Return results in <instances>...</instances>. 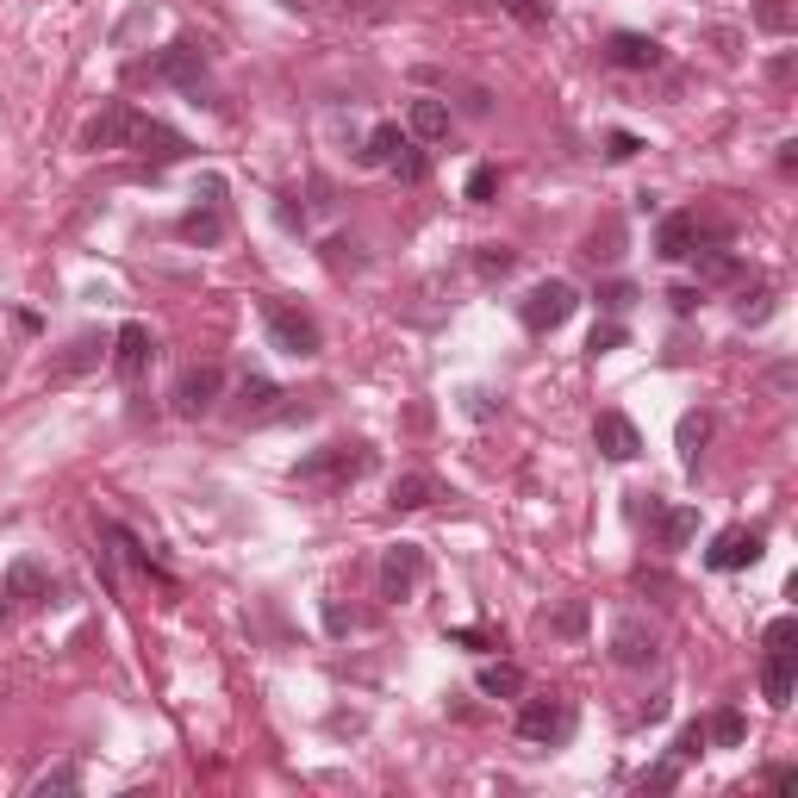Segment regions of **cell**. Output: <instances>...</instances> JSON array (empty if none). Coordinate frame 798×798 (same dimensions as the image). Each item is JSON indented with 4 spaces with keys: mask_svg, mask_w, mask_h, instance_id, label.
<instances>
[{
    "mask_svg": "<svg viewBox=\"0 0 798 798\" xmlns=\"http://www.w3.org/2000/svg\"><path fill=\"white\" fill-rule=\"evenodd\" d=\"M374 468V449L369 443H324L312 455H299L294 480L299 487H319V493H344L349 480H362Z\"/></svg>",
    "mask_w": 798,
    "mask_h": 798,
    "instance_id": "1",
    "label": "cell"
},
{
    "mask_svg": "<svg viewBox=\"0 0 798 798\" xmlns=\"http://www.w3.org/2000/svg\"><path fill=\"white\" fill-rule=\"evenodd\" d=\"M262 324H269V344L281 349V356H294V362H306V356L324 349L319 319L299 312V306H287V299H269V306H262Z\"/></svg>",
    "mask_w": 798,
    "mask_h": 798,
    "instance_id": "2",
    "label": "cell"
},
{
    "mask_svg": "<svg viewBox=\"0 0 798 798\" xmlns=\"http://www.w3.org/2000/svg\"><path fill=\"white\" fill-rule=\"evenodd\" d=\"M138 75L169 81V88H181V94H206V50L188 44V38H175L169 50H156L150 63H138Z\"/></svg>",
    "mask_w": 798,
    "mask_h": 798,
    "instance_id": "3",
    "label": "cell"
},
{
    "mask_svg": "<svg viewBox=\"0 0 798 798\" xmlns=\"http://www.w3.org/2000/svg\"><path fill=\"white\" fill-rule=\"evenodd\" d=\"M574 312H580V294H574L568 281H537V287L518 299L524 331H537V337H543V331H562Z\"/></svg>",
    "mask_w": 798,
    "mask_h": 798,
    "instance_id": "4",
    "label": "cell"
},
{
    "mask_svg": "<svg viewBox=\"0 0 798 798\" xmlns=\"http://www.w3.org/2000/svg\"><path fill=\"white\" fill-rule=\"evenodd\" d=\"M568 730H574V705L562 693H543V698H524L518 705V736L524 743H568Z\"/></svg>",
    "mask_w": 798,
    "mask_h": 798,
    "instance_id": "5",
    "label": "cell"
},
{
    "mask_svg": "<svg viewBox=\"0 0 798 798\" xmlns=\"http://www.w3.org/2000/svg\"><path fill=\"white\" fill-rule=\"evenodd\" d=\"M374 587H381V598L406 605V598L424 587V549L419 543H387L381 549V568H374Z\"/></svg>",
    "mask_w": 798,
    "mask_h": 798,
    "instance_id": "6",
    "label": "cell"
},
{
    "mask_svg": "<svg viewBox=\"0 0 798 798\" xmlns=\"http://www.w3.org/2000/svg\"><path fill=\"white\" fill-rule=\"evenodd\" d=\"M169 399H175V412H181V419H206V412L224 399V369H219V362H194V369H181Z\"/></svg>",
    "mask_w": 798,
    "mask_h": 798,
    "instance_id": "7",
    "label": "cell"
},
{
    "mask_svg": "<svg viewBox=\"0 0 798 798\" xmlns=\"http://www.w3.org/2000/svg\"><path fill=\"white\" fill-rule=\"evenodd\" d=\"M119 150H138V156H150V163H181V156H188L194 144H188L181 131H169L163 119H144V113H131V119H125Z\"/></svg>",
    "mask_w": 798,
    "mask_h": 798,
    "instance_id": "8",
    "label": "cell"
},
{
    "mask_svg": "<svg viewBox=\"0 0 798 798\" xmlns=\"http://www.w3.org/2000/svg\"><path fill=\"white\" fill-rule=\"evenodd\" d=\"M761 549H768V537H761V530L730 524V530H718V537H711V549H705V568H718V574L755 568V562H761Z\"/></svg>",
    "mask_w": 798,
    "mask_h": 798,
    "instance_id": "9",
    "label": "cell"
},
{
    "mask_svg": "<svg viewBox=\"0 0 798 798\" xmlns=\"http://www.w3.org/2000/svg\"><path fill=\"white\" fill-rule=\"evenodd\" d=\"M150 356H156V337H150V324L125 319L119 337H113V374H119L125 387H138V381L150 374Z\"/></svg>",
    "mask_w": 798,
    "mask_h": 798,
    "instance_id": "10",
    "label": "cell"
},
{
    "mask_svg": "<svg viewBox=\"0 0 798 798\" xmlns=\"http://www.w3.org/2000/svg\"><path fill=\"white\" fill-rule=\"evenodd\" d=\"M598 56H605L612 69H630V75H648V69H661V63H668V50L655 44L648 31H612Z\"/></svg>",
    "mask_w": 798,
    "mask_h": 798,
    "instance_id": "11",
    "label": "cell"
},
{
    "mask_svg": "<svg viewBox=\"0 0 798 798\" xmlns=\"http://www.w3.org/2000/svg\"><path fill=\"white\" fill-rule=\"evenodd\" d=\"M655 655H661V636H655L643 618H618V623H612V661H618V668H648Z\"/></svg>",
    "mask_w": 798,
    "mask_h": 798,
    "instance_id": "12",
    "label": "cell"
},
{
    "mask_svg": "<svg viewBox=\"0 0 798 798\" xmlns=\"http://www.w3.org/2000/svg\"><path fill=\"white\" fill-rule=\"evenodd\" d=\"M593 443H598L605 462H636V455H643V430L623 419V412H598V419H593Z\"/></svg>",
    "mask_w": 798,
    "mask_h": 798,
    "instance_id": "13",
    "label": "cell"
},
{
    "mask_svg": "<svg viewBox=\"0 0 798 798\" xmlns=\"http://www.w3.org/2000/svg\"><path fill=\"white\" fill-rule=\"evenodd\" d=\"M798 693V648H768V661H761V698H768L773 711H786Z\"/></svg>",
    "mask_w": 798,
    "mask_h": 798,
    "instance_id": "14",
    "label": "cell"
},
{
    "mask_svg": "<svg viewBox=\"0 0 798 798\" xmlns=\"http://www.w3.org/2000/svg\"><path fill=\"white\" fill-rule=\"evenodd\" d=\"M449 125H455V113H449V100H437V94H419L406 106V138H419V144H443Z\"/></svg>",
    "mask_w": 798,
    "mask_h": 798,
    "instance_id": "15",
    "label": "cell"
},
{
    "mask_svg": "<svg viewBox=\"0 0 798 798\" xmlns=\"http://www.w3.org/2000/svg\"><path fill=\"white\" fill-rule=\"evenodd\" d=\"M648 524H655V549H686L698 530V505H655L648 499Z\"/></svg>",
    "mask_w": 798,
    "mask_h": 798,
    "instance_id": "16",
    "label": "cell"
},
{
    "mask_svg": "<svg viewBox=\"0 0 798 798\" xmlns=\"http://www.w3.org/2000/svg\"><path fill=\"white\" fill-rule=\"evenodd\" d=\"M274 399H281V387H274V381H262V374H244V381H237V419H244V424L274 419V412H281Z\"/></svg>",
    "mask_w": 798,
    "mask_h": 798,
    "instance_id": "17",
    "label": "cell"
},
{
    "mask_svg": "<svg viewBox=\"0 0 798 798\" xmlns=\"http://www.w3.org/2000/svg\"><path fill=\"white\" fill-rule=\"evenodd\" d=\"M474 686H480L487 698H524L530 693V680H524L518 661H487V668L474 673Z\"/></svg>",
    "mask_w": 798,
    "mask_h": 798,
    "instance_id": "18",
    "label": "cell"
},
{
    "mask_svg": "<svg viewBox=\"0 0 798 798\" xmlns=\"http://www.w3.org/2000/svg\"><path fill=\"white\" fill-rule=\"evenodd\" d=\"M125 119H131V106H125V100H113L106 113H94V119H88V131H81V150H119Z\"/></svg>",
    "mask_w": 798,
    "mask_h": 798,
    "instance_id": "19",
    "label": "cell"
},
{
    "mask_svg": "<svg viewBox=\"0 0 798 798\" xmlns=\"http://www.w3.org/2000/svg\"><path fill=\"white\" fill-rule=\"evenodd\" d=\"M7 593L20 598V605H38V598H50V574L31 562V555H20L13 568H7Z\"/></svg>",
    "mask_w": 798,
    "mask_h": 798,
    "instance_id": "20",
    "label": "cell"
},
{
    "mask_svg": "<svg viewBox=\"0 0 798 798\" xmlns=\"http://www.w3.org/2000/svg\"><path fill=\"white\" fill-rule=\"evenodd\" d=\"M94 362H100V337H94V331H81V337L50 362V381H75V374H88Z\"/></svg>",
    "mask_w": 798,
    "mask_h": 798,
    "instance_id": "21",
    "label": "cell"
},
{
    "mask_svg": "<svg viewBox=\"0 0 798 798\" xmlns=\"http://www.w3.org/2000/svg\"><path fill=\"white\" fill-rule=\"evenodd\" d=\"M175 231H181L188 244L213 249V244H219V237H224V213H219V200H213V206H194V213H188V219L175 224Z\"/></svg>",
    "mask_w": 798,
    "mask_h": 798,
    "instance_id": "22",
    "label": "cell"
},
{
    "mask_svg": "<svg viewBox=\"0 0 798 798\" xmlns=\"http://www.w3.org/2000/svg\"><path fill=\"white\" fill-rule=\"evenodd\" d=\"M437 493H443V487H437L430 474H399L394 493H387V505H394V512H424V505H430Z\"/></svg>",
    "mask_w": 798,
    "mask_h": 798,
    "instance_id": "23",
    "label": "cell"
},
{
    "mask_svg": "<svg viewBox=\"0 0 798 798\" xmlns=\"http://www.w3.org/2000/svg\"><path fill=\"white\" fill-rule=\"evenodd\" d=\"M673 443H680V462L698 468V455H705V443H711V412H686L680 430H673Z\"/></svg>",
    "mask_w": 798,
    "mask_h": 798,
    "instance_id": "24",
    "label": "cell"
},
{
    "mask_svg": "<svg viewBox=\"0 0 798 798\" xmlns=\"http://www.w3.org/2000/svg\"><path fill=\"white\" fill-rule=\"evenodd\" d=\"M693 262H698V281H736V274H743V262H736L730 249H718V244H698Z\"/></svg>",
    "mask_w": 798,
    "mask_h": 798,
    "instance_id": "25",
    "label": "cell"
},
{
    "mask_svg": "<svg viewBox=\"0 0 798 798\" xmlns=\"http://www.w3.org/2000/svg\"><path fill=\"white\" fill-rule=\"evenodd\" d=\"M399 144H406V131H399V125H381V131H369V144H362V169H387Z\"/></svg>",
    "mask_w": 798,
    "mask_h": 798,
    "instance_id": "26",
    "label": "cell"
},
{
    "mask_svg": "<svg viewBox=\"0 0 798 798\" xmlns=\"http://www.w3.org/2000/svg\"><path fill=\"white\" fill-rule=\"evenodd\" d=\"M512 269H518V249H505V244L474 249V274H480V281H505Z\"/></svg>",
    "mask_w": 798,
    "mask_h": 798,
    "instance_id": "27",
    "label": "cell"
},
{
    "mask_svg": "<svg viewBox=\"0 0 798 798\" xmlns=\"http://www.w3.org/2000/svg\"><path fill=\"white\" fill-rule=\"evenodd\" d=\"M755 25L768 31V38H786L798 25V13H793V0H755Z\"/></svg>",
    "mask_w": 798,
    "mask_h": 798,
    "instance_id": "28",
    "label": "cell"
},
{
    "mask_svg": "<svg viewBox=\"0 0 798 798\" xmlns=\"http://www.w3.org/2000/svg\"><path fill=\"white\" fill-rule=\"evenodd\" d=\"M748 736V723H743V711H736V705H723L718 718L705 723V743H718V748H736Z\"/></svg>",
    "mask_w": 798,
    "mask_h": 798,
    "instance_id": "29",
    "label": "cell"
},
{
    "mask_svg": "<svg viewBox=\"0 0 798 798\" xmlns=\"http://www.w3.org/2000/svg\"><path fill=\"white\" fill-rule=\"evenodd\" d=\"M543 630H549V636H568V643H574V636L587 630V598H568L562 612H549V618H543Z\"/></svg>",
    "mask_w": 798,
    "mask_h": 798,
    "instance_id": "30",
    "label": "cell"
},
{
    "mask_svg": "<svg viewBox=\"0 0 798 798\" xmlns=\"http://www.w3.org/2000/svg\"><path fill=\"white\" fill-rule=\"evenodd\" d=\"M387 169H394L399 181H424V175H430V163H424V144H419V138H406V144L394 150V163H387Z\"/></svg>",
    "mask_w": 798,
    "mask_h": 798,
    "instance_id": "31",
    "label": "cell"
},
{
    "mask_svg": "<svg viewBox=\"0 0 798 798\" xmlns=\"http://www.w3.org/2000/svg\"><path fill=\"white\" fill-rule=\"evenodd\" d=\"M499 7H505L518 25H530V31H537V25H549V7H555V0H499Z\"/></svg>",
    "mask_w": 798,
    "mask_h": 798,
    "instance_id": "32",
    "label": "cell"
},
{
    "mask_svg": "<svg viewBox=\"0 0 798 798\" xmlns=\"http://www.w3.org/2000/svg\"><path fill=\"white\" fill-rule=\"evenodd\" d=\"M705 723H686V730H680V736H673V748H668V761H693V755H705Z\"/></svg>",
    "mask_w": 798,
    "mask_h": 798,
    "instance_id": "33",
    "label": "cell"
},
{
    "mask_svg": "<svg viewBox=\"0 0 798 798\" xmlns=\"http://www.w3.org/2000/svg\"><path fill=\"white\" fill-rule=\"evenodd\" d=\"M618 244H623V224L612 219L605 231H593V244H587V256H593V262H618Z\"/></svg>",
    "mask_w": 798,
    "mask_h": 798,
    "instance_id": "34",
    "label": "cell"
},
{
    "mask_svg": "<svg viewBox=\"0 0 798 798\" xmlns=\"http://www.w3.org/2000/svg\"><path fill=\"white\" fill-rule=\"evenodd\" d=\"M493 194H499V169H493V163H480V169H468V200H474V206H487Z\"/></svg>",
    "mask_w": 798,
    "mask_h": 798,
    "instance_id": "35",
    "label": "cell"
},
{
    "mask_svg": "<svg viewBox=\"0 0 798 798\" xmlns=\"http://www.w3.org/2000/svg\"><path fill=\"white\" fill-rule=\"evenodd\" d=\"M761 648H798V618H773L761 630Z\"/></svg>",
    "mask_w": 798,
    "mask_h": 798,
    "instance_id": "36",
    "label": "cell"
},
{
    "mask_svg": "<svg viewBox=\"0 0 798 798\" xmlns=\"http://www.w3.org/2000/svg\"><path fill=\"white\" fill-rule=\"evenodd\" d=\"M75 786H81V773H75V768H56V773H44V780L31 786V798H50V793H75Z\"/></svg>",
    "mask_w": 798,
    "mask_h": 798,
    "instance_id": "37",
    "label": "cell"
},
{
    "mask_svg": "<svg viewBox=\"0 0 798 798\" xmlns=\"http://www.w3.org/2000/svg\"><path fill=\"white\" fill-rule=\"evenodd\" d=\"M630 299H636V287H630V281H605V287H598V306H605V312H623Z\"/></svg>",
    "mask_w": 798,
    "mask_h": 798,
    "instance_id": "38",
    "label": "cell"
},
{
    "mask_svg": "<svg viewBox=\"0 0 798 798\" xmlns=\"http://www.w3.org/2000/svg\"><path fill=\"white\" fill-rule=\"evenodd\" d=\"M636 150H643V138H630V131H612V138H605V156H612V163H630Z\"/></svg>",
    "mask_w": 798,
    "mask_h": 798,
    "instance_id": "39",
    "label": "cell"
},
{
    "mask_svg": "<svg viewBox=\"0 0 798 798\" xmlns=\"http://www.w3.org/2000/svg\"><path fill=\"white\" fill-rule=\"evenodd\" d=\"M462 648H499V630H480V623H468V630H449Z\"/></svg>",
    "mask_w": 798,
    "mask_h": 798,
    "instance_id": "40",
    "label": "cell"
},
{
    "mask_svg": "<svg viewBox=\"0 0 798 798\" xmlns=\"http://www.w3.org/2000/svg\"><path fill=\"white\" fill-rule=\"evenodd\" d=\"M673 780H680V761H661L655 773H643V793H668Z\"/></svg>",
    "mask_w": 798,
    "mask_h": 798,
    "instance_id": "41",
    "label": "cell"
},
{
    "mask_svg": "<svg viewBox=\"0 0 798 798\" xmlns=\"http://www.w3.org/2000/svg\"><path fill=\"white\" fill-rule=\"evenodd\" d=\"M618 344H623V324H598L587 349H593V356H605V349H618Z\"/></svg>",
    "mask_w": 798,
    "mask_h": 798,
    "instance_id": "42",
    "label": "cell"
},
{
    "mask_svg": "<svg viewBox=\"0 0 798 798\" xmlns=\"http://www.w3.org/2000/svg\"><path fill=\"white\" fill-rule=\"evenodd\" d=\"M668 306H673V312H693V306H698V287H673Z\"/></svg>",
    "mask_w": 798,
    "mask_h": 798,
    "instance_id": "43",
    "label": "cell"
},
{
    "mask_svg": "<svg viewBox=\"0 0 798 798\" xmlns=\"http://www.w3.org/2000/svg\"><path fill=\"white\" fill-rule=\"evenodd\" d=\"M768 387H773V394H786V387H793V362H780V369L768 374Z\"/></svg>",
    "mask_w": 798,
    "mask_h": 798,
    "instance_id": "44",
    "label": "cell"
},
{
    "mask_svg": "<svg viewBox=\"0 0 798 798\" xmlns=\"http://www.w3.org/2000/svg\"><path fill=\"white\" fill-rule=\"evenodd\" d=\"M768 786H780V793H793V786H798V773H793V768H773V773H768Z\"/></svg>",
    "mask_w": 798,
    "mask_h": 798,
    "instance_id": "45",
    "label": "cell"
},
{
    "mask_svg": "<svg viewBox=\"0 0 798 798\" xmlns=\"http://www.w3.org/2000/svg\"><path fill=\"white\" fill-rule=\"evenodd\" d=\"M468 113H493V94H487V88H468Z\"/></svg>",
    "mask_w": 798,
    "mask_h": 798,
    "instance_id": "46",
    "label": "cell"
},
{
    "mask_svg": "<svg viewBox=\"0 0 798 798\" xmlns=\"http://www.w3.org/2000/svg\"><path fill=\"white\" fill-rule=\"evenodd\" d=\"M7 598H13V593H7V580H0V612H7Z\"/></svg>",
    "mask_w": 798,
    "mask_h": 798,
    "instance_id": "47",
    "label": "cell"
},
{
    "mask_svg": "<svg viewBox=\"0 0 798 798\" xmlns=\"http://www.w3.org/2000/svg\"><path fill=\"white\" fill-rule=\"evenodd\" d=\"M281 7H299V0H281Z\"/></svg>",
    "mask_w": 798,
    "mask_h": 798,
    "instance_id": "48",
    "label": "cell"
}]
</instances>
